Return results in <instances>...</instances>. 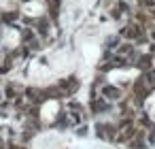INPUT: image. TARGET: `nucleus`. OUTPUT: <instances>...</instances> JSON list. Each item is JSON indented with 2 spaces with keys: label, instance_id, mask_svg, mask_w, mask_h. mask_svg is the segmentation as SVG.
Returning a JSON list of instances; mask_svg holds the SVG:
<instances>
[{
  "label": "nucleus",
  "instance_id": "nucleus-3",
  "mask_svg": "<svg viewBox=\"0 0 155 149\" xmlns=\"http://www.w3.org/2000/svg\"><path fill=\"white\" fill-rule=\"evenodd\" d=\"M149 39H151V41L155 43V30H149Z\"/></svg>",
  "mask_w": 155,
  "mask_h": 149
},
{
  "label": "nucleus",
  "instance_id": "nucleus-2",
  "mask_svg": "<svg viewBox=\"0 0 155 149\" xmlns=\"http://www.w3.org/2000/svg\"><path fill=\"white\" fill-rule=\"evenodd\" d=\"M102 92H104V100H119L121 98V90L115 85H106Z\"/></svg>",
  "mask_w": 155,
  "mask_h": 149
},
{
  "label": "nucleus",
  "instance_id": "nucleus-1",
  "mask_svg": "<svg viewBox=\"0 0 155 149\" xmlns=\"http://www.w3.org/2000/svg\"><path fill=\"white\" fill-rule=\"evenodd\" d=\"M134 90H136V94H138L140 98H144V96H149V94L153 92V85L149 83V79H147V77H140V79L136 81Z\"/></svg>",
  "mask_w": 155,
  "mask_h": 149
}]
</instances>
